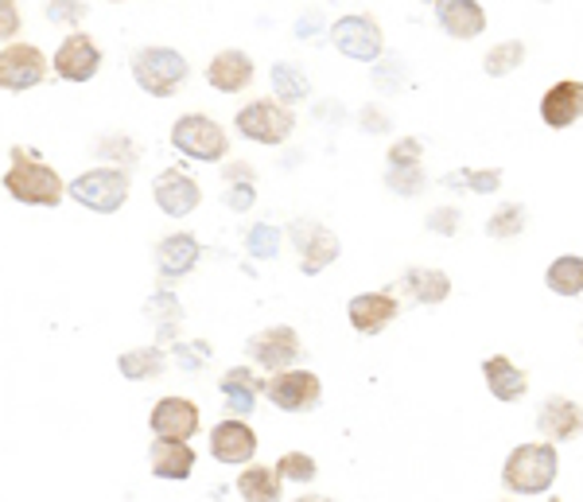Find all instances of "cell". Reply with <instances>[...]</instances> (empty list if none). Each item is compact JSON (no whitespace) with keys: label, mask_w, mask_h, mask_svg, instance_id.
<instances>
[{"label":"cell","mask_w":583,"mask_h":502,"mask_svg":"<svg viewBox=\"0 0 583 502\" xmlns=\"http://www.w3.org/2000/svg\"><path fill=\"white\" fill-rule=\"evenodd\" d=\"M12 168L4 171V191L12 195L16 203H28V207H59L67 199V184L59 179V171L51 164H43L36 152L12 145Z\"/></svg>","instance_id":"obj_1"},{"label":"cell","mask_w":583,"mask_h":502,"mask_svg":"<svg viewBox=\"0 0 583 502\" xmlns=\"http://www.w3.org/2000/svg\"><path fill=\"white\" fill-rule=\"evenodd\" d=\"M561 475V456H556V444L541 441V444H522L506 456V467H502V488L510 495H545L549 488Z\"/></svg>","instance_id":"obj_2"},{"label":"cell","mask_w":583,"mask_h":502,"mask_svg":"<svg viewBox=\"0 0 583 502\" xmlns=\"http://www.w3.org/2000/svg\"><path fill=\"white\" fill-rule=\"evenodd\" d=\"M129 67L148 98H171L187 82V75H191L187 59L179 51H171V47H140Z\"/></svg>","instance_id":"obj_3"},{"label":"cell","mask_w":583,"mask_h":502,"mask_svg":"<svg viewBox=\"0 0 583 502\" xmlns=\"http://www.w3.org/2000/svg\"><path fill=\"white\" fill-rule=\"evenodd\" d=\"M171 145H176L184 156L202 160V164H215V160H223V156L230 152V137H226V129L207 114L179 117V121L171 125Z\"/></svg>","instance_id":"obj_4"},{"label":"cell","mask_w":583,"mask_h":502,"mask_svg":"<svg viewBox=\"0 0 583 502\" xmlns=\"http://www.w3.org/2000/svg\"><path fill=\"white\" fill-rule=\"evenodd\" d=\"M67 195L75 203H82L86 210H98V215H113L129 199V171L121 168H93L86 176H78L67 187Z\"/></svg>","instance_id":"obj_5"},{"label":"cell","mask_w":583,"mask_h":502,"mask_svg":"<svg viewBox=\"0 0 583 502\" xmlns=\"http://www.w3.org/2000/svg\"><path fill=\"white\" fill-rule=\"evenodd\" d=\"M234 125H238V132L246 140L273 148V145H285V140L292 137V129H296V117H292V109L280 106V101L257 98V101H249L246 109H238Z\"/></svg>","instance_id":"obj_6"},{"label":"cell","mask_w":583,"mask_h":502,"mask_svg":"<svg viewBox=\"0 0 583 502\" xmlns=\"http://www.w3.org/2000/svg\"><path fill=\"white\" fill-rule=\"evenodd\" d=\"M330 43L354 62H377L382 59L385 36L377 28V20H369V16H343L330 28Z\"/></svg>","instance_id":"obj_7"},{"label":"cell","mask_w":583,"mask_h":502,"mask_svg":"<svg viewBox=\"0 0 583 502\" xmlns=\"http://www.w3.org/2000/svg\"><path fill=\"white\" fill-rule=\"evenodd\" d=\"M265 394L285 413H312L323 402V382L312 371H280L265 382Z\"/></svg>","instance_id":"obj_8"},{"label":"cell","mask_w":583,"mask_h":502,"mask_svg":"<svg viewBox=\"0 0 583 502\" xmlns=\"http://www.w3.org/2000/svg\"><path fill=\"white\" fill-rule=\"evenodd\" d=\"M288 234H292V242H296V249H299V269H304V277L323 273L338 257V249H343L335 234H330L323 223H312V218L292 223Z\"/></svg>","instance_id":"obj_9"},{"label":"cell","mask_w":583,"mask_h":502,"mask_svg":"<svg viewBox=\"0 0 583 502\" xmlns=\"http://www.w3.org/2000/svg\"><path fill=\"white\" fill-rule=\"evenodd\" d=\"M47 78V55L31 43H12L0 51V86L23 93Z\"/></svg>","instance_id":"obj_10"},{"label":"cell","mask_w":583,"mask_h":502,"mask_svg":"<svg viewBox=\"0 0 583 502\" xmlns=\"http://www.w3.org/2000/svg\"><path fill=\"white\" fill-rule=\"evenodd\" d=\"M246 351H249V358H254L257 366H265L269 374L292 371V363L304 355L299 335L292 332V327H265V332H257L254 339L246 343Z\"/></svg>","instance_id":"obj_11"},{"label":"cell","mask_w":583,"mask_h":502,"mask_svg":"<svg viewBox=\"0 0 583 502\" xmlns=\"http://www.w3.org/2000/svg\"><path fill=\"white\" fill-rule=\"evenodd\" d=\"M148 425H152L156 441H191L202 425L199 405L187 402V397H160L152 417H148Z\"/></svg>","instance_id":"obj_12"},{"label":"cell","mask_w":583,"mask_h":502,"mask_svg":"<svg viewBox=\"0 0 583 502\" xmlns=\"http://www.w3.org/2000/svg\"><path fill=\"white\" fill-rule=\"evenodd\" d=\"M98 67H101L98 43L90 36H82V31H70L59 43V51H55V75L67 78V82H90L98 75Z\"/></svg>","instance_id":"obj_13"},{"label":"cell","mask_w":583,"mask_h":502,"mask_svg":"<svg viewBox=\"0 0 583 502\" xmlns=\"http://www.w3.org/2000/svg\"><path fill=\"white\" fill-rule=\"evenodd\" d=\"M152 195H156V207H160L168 218H187L195 207H199L202 187L195 184V179L187 176V171L168 168V171H160V176H156Z\"/></svg>","instance_id":"obj_14"},{"label":"cell","mask_w":583,"mask_h":502,"mask_svg":"<svg viewBox=\"0 0 583 502\" xmlns=\"http://www.w3.org/2000/svg\"><path fill=\"white\" fill-rule=\"evenodd\" d=\"M210 456L218 464H249L257 456V433L241 417L218 421L210 429Z\"/></svg>","instance_id":"obj_15"},{"label":"cell","mask_w":583,"mask_h":502,"mask_svg":"<svg viewBox=\"0 0 583 502\" xmlns=\"http://www.w3.org/2000/svg\"><path fill=\"white\" fill-rule=\"evenodd\" d=\"M346 316L358 335H382L401 316V304L393 293H362L346 304Z\"/></svg>","instance_id":"obj_16"},{"label":"cell","mask_w":583,"mask_h":502,"mask_svg":"<svg viewBox=\"0 0 583 502\" xmlns=\"http://www.w3.org/2000/svg\"><path fill=\"white\" fill-rule=\"evenodd\" d=\"M537 429L549 444L576 441L583 433V410L572 402V397H545L537 410Z\"/></svg>","instance_id":"obj_17"},{"label":"cell","mask_w":583,"mask_h":502,"mask_svg":"<svg viewBox=\"0 0 583 502\" xmlns=\"http://www.w3.org/2000/svg\"><path fill=\"white\" fill-rule=\"evenodd\" d=\"M580 117H583V82L564 78V82L549 86L545 98H541V121H545L549 129H569Z\"/></svg>","instance_id":"obj_18"},{"label":"cell","mask_w":583,"mask_h":502,"mask_svg":"<svg viewBox=\"0 0 583 502\" xmlns=\"http://www.w3.org/2000/svg\"><path fill=\"white\" fill-rule=\"evenodd\" d=\"M432 12L452 39H475L486 31V12L478 0H432Z\"/></svg>","instance_id":"obj_19"},{"label":"cell","mask_w":583,"mask_h":502,"mask_svg":"<svg viewBox=\"0 0 583 502\" xmlns=\"http://www.w3.org/2000/svg\"><path fill=\"white\" fill-rule=\"evenodd\" d=\"M199 242H195V234H168V238L156 246V269H160L164 280H179L187 277V273L199 265Z\"/></svg>","instance_id":"obj_20"},{"label":"cell","mask_w":583,"mask_h":502,"mask_svg":"<svg viewBox=\"0 0 583 502\" xmlns=\"http://www.w3.org/2000/svg\"><path fill=\"white\" fill-rule=\"evenodd\" d=\"M207 82L223 93H241L249 82H254V59H249L246 51H238V47L218 51L207 67Z\"/></svg>","instance_id":"obj_21"},{"label":"cell","mask_w":583,"mask_h":502,"mask_svg":"<svg viewBox=\"0 0 583 502\" xmlns=\"http://www.w3.org/2000/svg\"><path fill=\"white\" fill-rule=\"evenodd\" d=\"M156 480H191L195 472V449L187 441H152L148 449Z\"/></svg>","instance_id":"obj_22"},{"label":"cell","mask_w":583,"mask_h":502,"mask_svg":"<svg viewBox=\"0 0 583 502\" xmlns=\"http://www.w3.org/2000/svg\"><path fill=\"white\" fill-rule=\"evenodd\" d=\"M401 293L413 304H444L447 296H452V277H447L444 269H424V265H416V269H408L405 277H401Z\"/></svg>","instance_id":"obj_23"},{"label":"cell","mask_w":583,"mask_h":502,"mask_svg":"<svg viewBox=\"0 0 583 502\" xmlns=\"http://www.w3.org/2000/svg\"><path fill=\"white\" fill-rule=\"evenodd\" d=\"M483 378H486V390H491L498 402H517V397H525V390H530V378H525V371H517L514 363H510L506 355H491L483 363Z\"/></svg>","instance_id":"obj_24"},{"label":"cell","mask_w":583,"mask_h":502,"mask_svg":"<svg viewBox=\"0 0 583 502\" xmlns=\"http://www.w3.org/2000/svg\"><path fill=\"white\" fill-rule=\"evenodd\" d=\"M223 397H226V410L238 413V417H246V413H254L257 405V394L265 390V382L257 378L254 371H246V366H230V371L223 374Z\"/></svg>","instance_id":"obj_25"},{"label":"cell","mask_w":583,"mask_h":502,"mask_svg":"<svg viewBox=\"0 0 583 502\" xmlns=\"http://www.w3.org/2000/svg\"><path fill=\"white\" fill-rule=\"evenodd\" d=\"M280 488H285V480L277 467L254 464L238 475V495L246 502H280Z\"/></svg>","instance_id":"obj_26"},{"label":"cell","mask_w":583,"mask_h":502,"mask_svg":"<svg viewBox=\"0 0 583 502\" xmlns=\"http://www.w3.org/2000/svg\"><path fill=\"white\" fill-rule=\"evenodd\" d=\"M117 366H121V374L129 382H152L164 374V366H168V358H164L160 347H132L125 351L121 358H117Z\"/></svg>","instance_id":"obj_27"},{"label":"cell","mask_w":583,"mask_h":502,"mask_svg":"<svg viewBox=\"0 0 583 502\" xmlns=\"http://www.w3.org/2000/svg\"><path fill=\"white\" fill-rule=\"evenodd\" d=\"M545 285L553 288L556 296H580L583 293V257L576 254L556 257L545 273Z\"/></svg>","instance_id":"obj_28"},{"label":"cell","mask_w":583,"mask_h":502,"mask_svg":"<svg viewBox=\"0 0 583 502\" xmlns=\"http://www.w3.org/2000/svg\"><path fill=\"white\" fill-rule=\"evenodd\" d=\"M269 82H273V93L280 98V106H292V101H304L307 93H312V82L304 78V70L292 67V62H273Z\"/></svg>","instance_id":"obj_29"},{"label":"cell","mask_w":583,"mask_h":502,"mask_svg":"<svg viewBox=\"0 0 583 502\" xmlns=\"http://www.w3.org/2000/svg\"><path fill=\"white\" fill-rule=\"evenodd\" d=\"M145 316H152L156 324H160V339L164 343L176 339V327L184 324V308H179V301L171 293H156L152 301L145 304Z\"/></svg>","instance_id":"obj_30"},{"label":"cell","mask_w":583,"mask_h":502,"mask_svg":"<svg viewBox=\"0 0 583 502\" xmlns=\"http://www.w3.org/2000/svg\"><path fill=\"white\" fill-rule=\"evenodd\" d=\"M522 62H525V43H522V39H506V43H498V47H491V51H486L483 70L491 78H506L510 70H517Z\"/></svg>","instance_id":"obj_31"},{"label":"cell","mask_w":583,"mask_h":502,"mask_svg":"<svg viewBox=\"0 0 583 502\" xmlns=\"http://www.w3.org/2000/svg\"><path fill=\"white\" fill-rule=\"evenodd\" d=\"M444 184L447 187H467V191H475V195H491V191H498V184H502V171L498 168H486V171H447L444 176Z\"/></svg>","instance_id":"obj_32"},{"label":"cell","mask_w":583,"mask_h":502,"mask_svg":"<svg viewBox=\"0 0 583 502\" xmlns=\"http://www.w3.org/2000/svg\"><path fill=\"white\" fill-rule=\"evenodd\" d=\"M525 230V207L522 203H506V207L498 210V215L486 223V234L491 238H514V234Z\"/></svg>","instance_id":"obj_33"},{"label":"cell","mask_w":583,"mask_h":502,"mask_svg":"<svg viewBox=\"0 0 583 502\" xmlns=\"http://www.w3.org/2000/svg\"><path fill=\"white\" fill-rule=\"evenodd\" d=\"M277 472H280V480L312 483L315 475H319V467H315V460L304 456V452H285V456L277 460Z\"/></svg>","instance_id":"obj_34"},{"label":"cell","mask_w":583,"mask_h":502,"mask_svg":"<svg viewBox=\"0 0 583 502\" xmlns=\"http://www.w3.org/2000/svg\"><path fill=\"white\" fill-rule=\"evenodd\" d=\"M246 249L254 257H277V249H280V230L273 223H257L254 230L246 234Z\"/></svg>","instance_id":"obj_35"},{"label":"cell","mask_w":583,"mask_h":502,"mask_svg":"<svg viewBox=\"0 0 583 502\" xmlns=\"http://www.w3.org/2000/svg\"><path fill=\"white\" fill-rule=\"evenodd\" d=\"M385 187H389L393 195H405V199L421 195V191H424V171H421V164H416V168H389V171H385Z\"/></svg>","instance_id":"obj_36"},{"label":"cell","mask_w":583,"mask_h":502,"mask_svg":"<svg viewBox=\"0 0 583 502\" xmlns=\"http://www.w3.org/2000/svg\"><path fill=\"white\" fill-rule=\"evenodd\" d=\"M215 355V347L210 343H179L176 347V363H179V371H202V363Z\"/></svg>","instance_id":"obj_37"},{"label":"cell","mask_w":583,"mask_h":502,"mask_svg":"<svg viewBox=\"0 0 583 502\" xmlns=\"http://www.w3.org/2000/svg\"><path fill=\"white\" fill-rule=\"evenodd\" d=\"M421 152H424V145L416 137L397 140V145L389 148V168H416V164H421Z\"/></svg>","instance_id":"obj_38"},{"label":"cell","mask_w":583,"mask_h":502,"mask_svg":"<svg viewBox=\"0 0 583 502\" xmlns=\"http://www.w3.org/2000/svg\"><path fill=\"white\" fill-rule=\"evenodd\" d=\"M86 8L90 4H82V0H47V20L51 23H78L86 16Z\"/></svg>","instance_id":"obj_39"},{"label":"cell","mask_w":583,"mask_h":502,"mask_svg":"<svg viewBox=\"0 0 583 502\" xmlns=\"http://www.w3.org/2000/svg\"><path fill=\"white\" fill-rule=\"evenodd\" d=\"M374 82L382 86L385 93H389L393 86H405V62H401V59H382L374 67Z\"/></svg>","instance_id":"obj_40"},{"label":"cell","mask_w":583,"mask_h":502,"mask_svg":"<svg viewBox=\"0 0 583 502\" xmlns=\"http://www.w3.org/2000/svg\"><path fill=\"white\" fill-rule=\"evenodd\" d=\"M254 203H257L254 179H241V184H230V191H226V207H230V210H249Z\"/></svg>","instance_id":"obj_41"},{"label":"cell","mask_w":583,"mask_h":502,"mask_svg":"<svg viewBox=\"0 0 583 502\" xmlns=\"http://www.w3.org/2000/svg\"><path fill=\"white\" fill-rule=\"evenodd\" d=\"M428 230L432 234H447V238H452V234L460 230V210H455V207H436L428 215Z\"/></svg>","instance_id":"obj_42"},{"label":"cell","mask_w":583,"mask_h":502,"mask_svg":"<svg viewBox=\"0 0 583 502\" xmlns=\"http://www.w3.org/2000/svg\"><path fill=\"white\" fill-rule=\"evenodd\" d=\"M20 8H16V0H0V39H12L16 31H20Z\"/></svg>","instance_id":"obj_43"},{"label":"cell","mask_w":583,"mask_h":502,"mask_svg":"<svg viewBox=\"0 0 583 502\" xmlns=\"http://www.w3.org/2000/svg\"><path fill=\"white\" fill-rule=\"evenodd\" d=\"M226 179H230V184H238V179H254V168H249V164H230V168H226Z\"/></svg>","instance_id":"obj_44"},{"label":"cell","mask_w":583,"mask_h":502,"mask_svg":"<svg viewBox=\"0 0 583 502\" xmlns=\"http://www.w3.org/2000/svg\"><path fill=\"white\" fill-rule=\"evenodd\" d=\"M362 121L374 125V129H369V132H385V117L377 114V109H366V114H362Z\"/></svg>","instance_id":"obj_45"},{"label":"cell","mask_w":583,"mask_h":502,"mask_svg":"<svg viewBox=\"0 0 583 502\" xmlns=\"http://www.w3.org/2000/svg\"><path fill=\"white\" fill-rule=\"evenodd\" d=\"M292 502H335V499H327V495H299V499H292Z\"/></svg>","instance_id":"obj_46"},{"label":"cell","mask_w":583,"mask_h":502,"mask_svg":"<svg viewBox=\"0 0 583 502\" xmlns=\"http://www.w3.org/2000/svg\"><path fill=\"white\" fill-rule=\"evenodd\" d=\"M549 502H561V499H549Z\"/></svg>","instance_id":"obj_47"},{"label":"cell","mask_w":583,"mask_h":502,"mask_svg":"<svg viewBox=\"0 0 583 502\" xmlns=\"http://www.w3.org/2000/svg\"><path fill=\"white\" fill-rule=\"evenodd\" d=\"M113 4H121V0H113Z\"/></svg>","instance_id":"obj_48"}]
</instances>
